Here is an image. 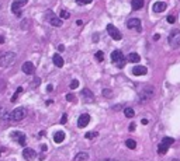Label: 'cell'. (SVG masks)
I'll use <instances>...</instances> for the list:
<instances>
[{
    "mask_svg": "<svg viewBox=\"0 0 180 161\" xmlns=\"http://www.w3.org/2000/svg\"><path fill=\"white\" fill-rule=\"evenodd\" d=\"M16 53L14 52H6L0 56V66L2 67H10L16 62Z\"/></svg>",
    "mask_w": 180,
    "mask_h": 161,
    "instance_id": "cell-1",
    "label": "cell"
},
{
    "mask_svg": "<svg viewBox=\"0 0 180 161\" xmlns=\"http://www.w3.org/2000/svg\"><path fill=\"white\" fill-rule=\"evenodd\" d=\"M27 116V109L23 108V107H18L10 113V119L14 122H18V121H23L24 118Z\"/></svg>",
    "mask_w": 180,
    "mask_h": 161,
    "instance_id": "cell-2",
    "label": "cell"
},
{
    "mask_svg": "<svg viewBox=\"0 0 180 161\" xmlns=\"http://www.w3.org/2000/svg\"><path fill=\"white\" fill-rule=\"evenodd\" d=\"M138 97H139V101H141V102H146V101H149L152 97H153V88L149 87V85L143 87V88L139 91Z\"/></svg>",
    "mask_w": 180,
    "mask_h": 161,
    "instance_id": "cell-3",
    "label": "cell"
},
{
    "mask_svg": "<svg viewBox=\"0 0 180 161\" xmlns=\"http://www.w3.org/2000/svg\"><path fill=\"white\" fill-rule=\"evenodd\" d=\"M169 45L172 46V48H180V31L179 29H173L170 32V35H169Z\"/></svg>",
    "mask_w": 180,
    "mask_h": 161,
    "instance_id": "cell-4",
    "label": "cell"
},
{
    "mask_svg": "<svg viewBox=\"0 0 180 161\" xmlns=\"http://www.w3.org/2000/svg\"><path fill=\"white\" fill-rule=\"evenodd\" d=\"M111 62L115 63L118 67H123L124 64H125V59H124V55L121 51H114V52L111 53Z\"/></svg>",
    "mask_w": 180,
    "mask_h": 161,
    "instance_id": "cell-5",
    "label": "cell"
},
{
    "mask_svg": "<svg viewBox=\"0 0 180 161\" xmlns=\"http://www.w3.org/2000/svg\"><path fill=\"white\" fill-rule=\"evenodd\" d=\"M107 32H108V35H110L113 39H115V41H120L121 38H123L121 32L118 31V28H115L113 24H108V25H107Z\"/></svg>",
    "mask_w": 180,
    "mask_h": 161,
    "instance_id": "cell-6",
    "label": "cell"
},
{
    "mask_svg": "<svg viewBox=\"0 0 180 161\" xmlns=\"http://www.w3.org/2000/svg\"><path fill=\"white\" fill-rule=\"evenodd\" d=\"M11 139L13 140H16L18 144L21 146H25V143H27V139H25V135L23 132H18V130H16V132H11Z\"/></svg>",
    "mask_w": 180,
    "mask_h": 161,
    "instance_id": "cell-7",
    "label": "cell"
},
{
    "mask_svg": "<svg viewBox=\"0 0 180 161\" xmlns=\"http://www.w3.org/2000/svg\"><path fill=\"white\" fill-rule=\"evenodd\" d=\"M47 20H48L49 23L53 25V27H61V25H62V18L56 17L52 11H48V13H47Z\"/></svg>",
    "mask_w": 180,
    "mask_h": 161,
    "instance_id": "cell-8",
    "label": "cell"
},
{
    "mask_svg": "<svg viewBox=\"0 0 180 161\" xmlns=\"http://www.w3.org/2000/svg\"><path fill=\"white\" fill-rule=\"evenodd\" d=\"M127 27L130 29H137L138 32L142 31V27H141V20H139V18H131V20H128Z\"/></svg>",
    "mask_w": 180,
    "mask_h": 161,
    "instance_id": "cell-9",
    "label": "cell"
},
{
    "mask_svg": "<svg viewBox=\"0 0 180 161\" xmlns=\"http://www.w3.org/2000/svg\"><path fill=\"white\" fill-rule=\"evenodd\" d=\"M23 157L27 161H33L34 158L37 157V153L34 151V149H24L23 150Z\"/></svg>",
    "mask_w": 180,
    "mask_h": 161,
    "instance_id": "cell-10",
    "label": "cell"
},
{
    "mask_svg": "<svg viewBox=\"0 0 180 161\" xmlns=\"http://www.w3.org/2000/svg\"><path fill=\"white\" fill-rule=\"evenodd\" d=\"M89 122H90V115L83 113V115H80L79 119H78V126H79V128H85V126H87Z\"/></svg>",
    "mask_w": 180,
    "mask_h": 161,
    "instance_id": "cell-11",
    "label": "cell"
},
{
    "mask_svg": "<svg viewBox=\"0 0 180 161\" xmlns=\"http://www.w3.org/2000/svg\"><path fill=\"white\" fill-rule=\"evenodd\" d=\"M166 7H168V6H166L165 2H156V3L153 4L152 10H153L155 13H163L165 10H166Z\"/></svg>",
    "mask_w": 180,
    "mask_h": 161,
    "instance_id": "cell-12",
    "label": "cell"
},
{
    "mask_svg": "<svg viewBox=\"0 0 180 161\" xmlns=\"http://www.w3.org/2000/svg\"><path fill=\"white\" fill-rule=\"evenodd\" d=\"M23 72L25 73V74H34V70H35V67H34V64L31 63V62H25V63H23Z\"/></svg>",
    "mask_w": 180,
    "mask_h": 161,
    "instance_id": "cell-13",
    "label": "cell"
},
{
    "mask_svg": "<svg viewBox=\"0 0 180 161\" xmlns=\"http://www.w3.org/2000/svg\"><path fill=\"white\" fill-rule=\"evenodd\" d=\"M148 73V69L145 66H135L132 69V74L134 76H143V74H146Z\"/></svg>",
    "mask_w": 180,
    "mask_h": 161,
    "instance_id": "cell-14",
    "label": "cell"
},
{
    "mask_svg": "<svg viewBox=\"0 0 180 161\" xmlns=\"http://www.w3.org/2000/svg\"><path fill=\"white\" fill-rule=\"evenodd\" d=\"M21 7H23V4H21L20 0H17V2H13V3H11V11L14 13L17 17L21 16V13H20V8Z\"/></svg>",
    "mask_w": 180,
    "mask_h": 161,
    "instance_id": "cell-15",
    "label": "cell"
},
{
    "mask_svg": "<svg viewBox=\"0 0 180 161\" xmlns=\"http://www.w3.org/2000/svg\"><path fill=\"white\" fill-rule=\"evenodd\" d=\"M82 95H83V98H85V101H86V102H92V101H94V95L92 94V91H89L87 88L83 90Z\"/></svg>",
    "mask_w": 180,
    "mask_h": 161,
    "instance_id": "cell-16",
    "label": "cell"
},
{
    "mask_svg": "<svg viewBox=\"0 0 180 161\" xmlns=\"http://www.w3.org/2000/svg\"><path fill=\"white\" fill-rule=\"evenodd\" d=\"M52 60H53V64H55L56 67H62V66H63V59H62L61 55H53Z\"/></svg>",
    "mask_w": 180,
    "mask_h": 161,
    "instance_id": "cell-17",
    "label": "cell"
},
{
    "mask_svg": "<svg viewBox=\"0 0 180 161\" xmlns=\"http://www.w3.org/2000/svg\"><path fill=\"white\" fill-rule=\"evenodd\" d=\"M63 140H65V133L63 132H56L53 135V141L55 143H62Z\"/></svg>",
    "mask_w": 180,
    "mask_h": 161,
    "instance_id": "cell-18",
    "label": "cell"
},
{
    "mask_svg": "<svg viewBox=\"0 0 180 161\" xmlns=\"http://www.w3.org/2000/svg\"><path fill=\"white\" fill-rule=\"evenodd\" d=\"M128 62H131V63H138L139 60H141V56H139L138 53H130L127 57Z\"/></svg>",
    "mask_w": 180,
    "mask_h": 161,
    "instance_id": "cell-19",
    "label": "cell"
},
{
    "mask_svg": "<svg viewBox=\"0 0 180 161\" xmlns=\"http://www.w3.org/2000/svg\"><path fill=\"white\" fill-rule=\"evenodd\" d=\"M131 6L134 10H141V8L143 7V0H132Z\"/></svg>",
    "mask_w": 180,
    "mask_h": 161,
    "instance_id": "cell-20",
    "label": "cell"
},
{
    "mask_svg": "<svg viewBox=\"0 0 180 161\" xmlns=\"http://www.w3.org/2000/svg\"><path fill=\"white\" fill-rule=\"evenodd\" d=\"M89 160V154L87 153H79L75 156V161H86Z\"/></svg>",
    "mask_w": 180,
    "mask_h": 161,
    "instance_id": "cell-21",
    "label": "cell"
},
{
    "mask_svg": "<svg viewBox=\"0 0 180 161\" xmlns=\"http://www.w3.org/2000/svg\"><path fill=\"white\" fill-rule=\"evenodd\" d=\"M173 143H175V139L173 137H163V140H162V144H165V146H172Z\"/></svg>",
    "mask_w": 180,
    "mask_h": 161,
    "instance_id": "cell-22",
    "label": "cell"
},
{
    "mask_svg": "<svg viewBox=\"0 0 180 161\" xmlns=\"http://www.w3.org/2000/svg\"><path fill=\"white\" fill-rule=\"evenodd\" d=\"M124 115L127 118H132V116H135V112L132 108H124Z\"/></svg>",
    "mask_w": 180,
    "mask_h": 161,
    "instance_id": "cell-23",
    "label": "cell"
},
{
    "mask_svg": "<svg viewBox=\"0 0 180 161\" xmlns=\"http://www.w3.org/2000/svg\"><path fill=\"white\" fill-rule=\"evenodd\" d=\"M21 93H23V87H18V88L16 90V93H14V95L11 97V102H16L17 98L20 97V94H21Z\"/></svg>",
    "mask_w": 180,
    "mask_h": 161,
    "instance_id": "cell-24",
    "label": "cell"
},
{
    "mask_svg": "<svg viewBox=\"0 0 180 161\" xmlns=\"http://www.w3.org/2000/svg\"><path fill=\"white\" fill-rule=\"evenodd\" d=\"M168 146H165V144H162V143H160L159 144V147H158V153L159 154H166L168 153Z\"/></svg>",
    "mask_w": 180,
    "mask_h": 161,
    "instance_id": "cell-25",
    "label": "cell"
},
{
    "mask_svg": "<svg viewBox=\"0 0 180 161\" xmlns=\"http://www.w3.org/2000/svg\"><path fill=\"white\" fill-rule=\"evenodd\" d=\"M40 83H41V79H40V77H34V80L31 81V88H35V87H38V85H40Z\"/></svg>",
    "mask_w": 180,
    "mask_h": 161,
    "instance_id": "cell-26",
    "label": "cell"
},
{
    "mask_svg": "<svg viewBox=\"0 0 180 161\" xmlns=\"http://www.w3.org/2000/svg\"><path fill=\"white\" fill-rule=\"evenodd\" d=\"M125 144H127L128 149H135V147H137V143H135V140H132V139H128V140L125 141Z\"/></svg>",
    "mask_w": 180,
    "mask_h": 161,
    "instance_id": "cell-27",
    "label": "cell"
},
{
    "mask_svg": "<svg viewBox=\"0 0 180 161\" xmlns=\"http://www.w3.org/2000/svg\"><path fill=\"white\" fill-rule=\"evenodd\" d=\"M103 95L106 97V98H111V97H113V91L108 88H104L103 90Z\"/></svg>",
    "mask_w": 180,
    "mask_h": 161,
    "instance_id": "cell-28",
    "label": "cell"
},
{
    "mask_svg": "<svg viewBox=\"0 0 180 161\" xmlns=\"http://www.w3.org/2000/svg\"><path fill=\"white\" fill-rule=\"evenodd\" d=\"M85 137L89 139V140H92V139H94V137H97V132H89V133L85 135Z\"/></svg>",
    "mask_w": 180,
    "mask_h": 161,
    "instance_id": "cell-29",
    "label": "cell"
},
{
    "mask_svg": "<svg viewBox=\"0 0 180 161\" xmlns=\"http://www.w3.org/2000/svg\"><path fill=\"white\" fill-rule=\"evenodd\" d=\"M94 56H96V59H97L98 62H103V59H104V53H103L101 51H98V52H96Z\"/></svg>",
    "mask_w": 180,
    "mask_h": 161,
    "instance_id": "cell-30",
    "label": "cell"
},
{
    "mask_svg": "<svg viewBox=\"0 0 180 161\" xmlns=\"http://www.w3.org/2000/svg\"><path fill=\"white\" fill-rule=\"evenodd\" d=\"M69 17H70L69 11H66V10H62V11H61V18L66 20V18H69Z\"/></svg>",
    "mask_w": 180,
    "mask_h": 161,
    "instance_id": "cell-31",
    "label": "cell"
},
{
    "mask_svg": "<svg viewBox=\"0 0 180 161\" xmlns=\"http://www.w3.org/2000/svg\"><path fill=\"white\" fill-rule=\"evenodd\" d=\"M79 87V81L78 80H72V83H70V88L75 90V88H78Z\"/></svg>",
    "mask_w": 180,
    "mask_h": 161,
    "instance_id": "cell-32",
    "label": "cell"
},
{
    "mask_svg": "<svg viewBox=\"0 0 180 161\" xmlns=\"http://www.w3.org/2000/svg\"><path fill=\"white\" fill-rule=\"evenodd\" d=\"M93 0H76V3L78 4H89V3H92Z\"/></svg>",
    "mask_w": 180,
    "mask_h": 161,
    "instance_id": "cell-33",
    "label": "cell"
},
{
    "mask_svg": "<svg viewBox=\"0 0 180 161\" xmlns=\"http://www.w3.org/2000/svg\"><path fill=\"white\" fill-rule=\"evenodd\" d=\"M175 21H176V18H175L173 16H169L168 17V23H169V24H175Z\"/></svg>",
    "mask_w": 180,
    "mask_h": 161,
    "instance_id": "cell-34",
    "label": "cell"
},
{
    "mask_svg": "<svg viewBox=\"0 0 180 161\" xmlns=\"http://www.w3.org/2000/svg\"><path fill=\"white\" fill-rule=\"evenodd\" d=\"M66 121H68V115H66V113H63V115H62V118H61V123H66Z\"/></svg>",
    "mask_w": 180,
    "mask_h": 161,
    "instance_id": "cell-35",
    "label": "cell"
},
{
    "mask_svg": "<svg viewBox=\"0 0 180 161\" xmlns=\"http://www.w3.org/2000/svg\"><path fill=\"white\" fill-rule=\"evenodd\" d=\"M66 100L68 101H75V95L73 94H68V95H66Z\"/></svg>",
    "mask_w": 180,
    "mask_h": 161,
    "instance_id": "cell-36",
    "label": "cell"
},
{
    "mask_svg": "<svg viewBox=\"0 0 180 161\" xmlns=\"http://www.w3.org/2000/svg\"><path fill=\"white\" fill-rule=\"evenodd\" d=\"M135 126H137L135 123H131V125H130V128H128V129H130V132H134V130H135Z\"/></svg>",
    "mask_w": 180,
    "mask_h": 161,
    "instance_id": "cell-37",
    "label": "cell"
},
{
    "mask_svg": "<svg viewBox=\"0 0 180 161\" xmlns=\"http://www.w3.org/2000/svg\"><path fill=\"white\" fill-rule=\"evenodd\" d=\"M63 49H65V46H63V45H58V51H59V52H62V51H63Z\"/></svg>",
    "mask_w": 180,
    "mask_h": 161,
    "instance_id": "cell-38",
    "label": "cell"
},
{
    "mask_svg": "<svg viewBox=\"0 0 180 161\" xmlns=\"http://www.w3.org/2000/svg\"><path fill=\"white\" fill-rule=\"evenodd\" d=\"M159 34H155V35H153V39H155V41H158V39H159Z\"/></svg>",
    "mask_w": 180,
    "mask_h": 161,
    "instance_id": "cell-39",
    "label": "cell"
},
{
    "mask_svg": "<svg viewBox=\"0 0 180 161\" xmlns=\"http://www.w3.org/2000/svg\"><path fill=\"white\" fill-rule=\"evenodd\" d=\"M47 90H48V91H52V90H53V87H52V85H51V84H49L48 87H47Z\"/></svg>",
    "mask_w": 180,
    "mask_h": 161,
    "instance_id": "cell-40",
    "label": "cell"
},
{
    "mask_svg": "<svg viewBox=\"0 0 180 161\" xmlns=\"http://www.w3.org/2000/svg\"><path fill=\"white\" fill-rule=\"evenodd\" d=\"M47 149H48L47 146H41V150H42V151H47Z\"/></svg>",
    "mask_w": 180,
    "mask_h": 161,
    "instance_id": "cell-41",
    "label": "cell"
},
{
    "mask_svg": "<svg viewBox=\"0 0 180 161\" xmlns=\"http://www.w3.org/2000/svg\"><path fill=\"white\" fill-rule=\"evenodd\" d=\"M20 2H21V4L24 6V4H27V2H28V0H20Z\"/></svg>",
    "mask_w": 180,
    "mask_h": 161,
    "instance_id": "cell-42",
    "label": "cell"
},
{
    "mask_svg": "<svg viewBox=\"0 0 180 161\" xmlns=\"http://www.w3.org/2000/svg\"><path fill=\"white\" fill-rule=\"evenodd\" d=\"M4 42V36H0V44H3Z\"/></svg>",
    "mask_w": 180,
    "mask_h": 161,
    "instance_id": "cell-43",
    "label": "cell"
},
{
    "mask_svg": "<svg viewBox=\"0 0 180 161\" xmlns=\"http://www.w3.org/2000/svg\"><path fill=\"white\" fill-rule=\"evenodd\" d=\"M107 161H114V160H107Z\"/></svg>",
    "mask_w": 180,
    "mask_h": 161,
    "instance_id": "cell-44",
    "label": "cell"
},
{
    "mask_svg": "<svg viewBox=\"0 0 180 161\" xmlns=\"http://www.w3.org/2000/svg\"><path fill=\"white\" fill-rule=\"evenodd\" d=\"M173 161H180V160H173Z\"/></svg>",
    "mask_w": 180,
    "mask_h": 161,
    "instance_id": "cell-45",
    "label": "cell"
}]
</instances>
